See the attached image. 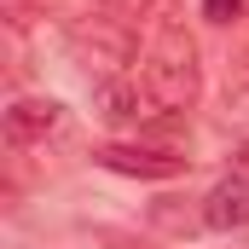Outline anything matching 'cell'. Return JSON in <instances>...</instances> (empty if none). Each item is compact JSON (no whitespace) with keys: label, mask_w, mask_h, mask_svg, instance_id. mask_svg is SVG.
I'll use <instances>...</instances> for the list:
<instances>
[{"label":"cell","mask_w":249,"mask_h":249,"mask_svg":"<svg viewBox=\"0 0 249 249\" xmlns=\"http://www.w3.org/2000/svg\"><path fill=\"white\" fill-rule=\"evenodd\" d=\"M145 93L157 99V110H191L203 93V64H197V41L186 35V23L157 18V41L139 64Z\"/></svg>","instance_id":"6da1fadb"},{"label":"cell","mask_w":249,"mask_h":249,"mask_svg":"<svg viewBox=\"0 0 249 249\" xmlns=\"http://www.w3.org/2000/svg\"><path fill=\"white\" fill-rule=\"evenodd\" d=\"M70 53L75 64L87 70V75H105V81H116L127 75V64H133V29L116 23V18H81L75 29H70Z\"/></svg>","instance_id":"7a4b0ae2"},{"label":"cell","mask_w":249,"mask_h":249,"mask_svg":"<svg viewBox=\"0 0 249 249\" xmlns=\"http://www.w3.org/2000/svg\"><path fill=\"white\" fill-rule=\"evenodd\" d=\"M93 157L105 168H116V174H133V180H174V174H186V157L180 151H157V145H99Z\"/></svg>","instance_id":"3957f363"},{"label":"cell","mask_w":249,"mask_h":249,"mask_svg":"<svg viewBox=\"0 0 249 249\" xmlns=\"http://www.w3.org/2000/svg\"><path fill=\"white\" fill-rule=\"evenodd\" d=\"M53 133H64V105L58 99H18V105L6 110V145H12V151L41 145V139H53Z\"/></svg>","instance_id":"277c9868"},{"label":"cell","mask_w":249,"mask_h":249,"mask_svg":"<svg viewBox=\"0 0 249 249\" xmlns=\"http://www.w3.org/2000/svg\"><path fill=\"white\" fill-rule=\"evenodd\" d=\"M157 110V99L145 93V81L139 75H116V81H99V116L110 127H133V122H145Z\"/></svg>","instance_id":"5b68a950"},{"label":"cell","mask_w":249,"mask_h":249,"mask_svg":"<svg viewBox=\"0 0 249 249\" xmlns=\"http://www.w3.org/2000/svg\"><path fill=\"white\" fill-rule=\"evenodd\" d=\"M203 226H209V232H244L249 226V186L238 174L220 180V186L203 197Z\"/></svg>","instance_id":"8992f818"},{"label":"cell","mask_w":249,"mask_h":249,"mask_svg":"<svg viewBox=\"0 0 249 249\" xmlns=\"http://www.w3.org/2000/svg\"><path fill=\"white\" fill-rule=\"evenodd\" d=\"M197 220H203V209L191 214V209H180V197H162V203H151V226H157V232H174V238H186Z\"/></svg>","instance_id":"52a82bcc"},{"label":"cell","mask_w":249,"mask_h":249,"mask_svg":"<svg viewBox=\"0 0 249 249\" xmlns=\"http://www.w3.org/2000/svg\"><path fill=\"white\" fill-rule=\"evenodd\" d=\"M99 12L116 18V23H127V29H139V23H157L162 0H99Z\"/></svg>","instance_id":"ba28073f"},{"label":"cell","mask_w":249,"mask_h":249,"mask_svg":"<svg viewBox=\"0 0 249 249\" xmlns=\"http://www.w3.org/2000/svg\"><path fill=\"white\" fill-rule=\"evenodd\" d=\"M47 6L53 0H6V18H12V29H29L35 18H47Z\"/></svg>","instance_id":"9c48e42d"},{"label":"cell","mask_w":249,"mask_h":249,"mask_svg":"<svg viewBox=\"0 0 249 249\" xmlns=\"http://www.w3.org/2000/svg\"><path fill=\"white\" fill-rule=\"evenodd\" d=\"M203 18L209 23H238L244 18V0H203Z\"/></svg>","instance_id":"30bf717a"},{"label":"cell","mask_w":249,"mask_h":249,"mask_svg":"<svg viewBox=\"0 0 249 249\" xmlns=\"http://www.w3.org/2000/svg\"><path fill=\"white\" fill-rule=\"evenodd\" d=\"M232 174H238V180H244V186H249V139H244V145H238V151H232Z\"/></svg>","instance_id":"8fae6325"}]
</instances>
